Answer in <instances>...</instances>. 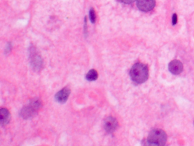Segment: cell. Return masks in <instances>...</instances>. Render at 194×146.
I'll return each mask as SVG.
<instances>
[{"instance_id":"ba28073f","label":"cell","mask_w":194,"mask_h":146,"mask_svg":"<svg viewBox=\"0 0 194 146\" xmlns=\"http://www.w3.org/2000/svg\"><path fill=\"white\" fill-rule=\"evenodd\" d=\"M10 119V114L9 110L5 109H1L0 110V122L1 125L5 126L9 122Z\"/></svg>"},{"instance_id":"6da1fadb","label":"cell","mask_w":194,"mask_h":146,"mask_svg":"<svg viewBox=\"0 0 194 146\" xmlns=\"http://www.w3.org/2000/svg\"><path fill=\"white\" fill-rule=\"evenodd\" d=\"M131 80L137 84L146 82L148 78V69L147 65L142 63L134 64L130 71Z\"/></svg>"},{"instance_id":"30bf717a","label":"cell","mask_w":194,"mask_h":146,"mask_svg":"<svg viewBox=\"0 0 194 146\" xmlns=\"http://www.w3.org/2000/svg\"><path fill=\"white\" fill-rule=\"evenodd\" d=\"M90 20L92 23H94L96 21V15H95V12L93 8H91L90 11Z\"/></svg>"},{"instance_id":"5b68a950","label":"cell","mask_w":194,"mask_h":146,"mask_svg":"<svg viewBox=\"0 0 194 146\" xmlns=\"http://www.w3.org/2000/svg\"><path fill=\"white\" fill-rule=\"evenodd\" d=\"M118 122L117 120L112 117H107L104 122V127L108 133H112L117 128Z\"/></svg>"},{"instance_id":"3957f363","label":"cell","mask_w":194,"mask_h":146,"mask_svg":"<svg viewBox=\"0 0 194 146\" xmlns=\"http://www.w3.org/2000/svg\"><path fill=\"white\" fill-rule=\"evenodd\" d=\"M42 107V102L38 98H34L29 102L28 105L22 108L20 115L24 119H29L35 115Z\"/></svg>"},{"instance_id":"7c38bea8","label":"cell","mask_w":194,"mask_h":146,"mask_svg":"<svg viewBox=\"0 0 194 146\" xmlns=\"http://www.w3.org/2000/svg\"><path fill=\"white\" fill-rule=\"evenodd\" d=\"M122 2L126 4H130L133 2H134L136 0H121Z\"/></svg>"},{"instance_id":"9c48e42d","label":"cell","mask_w":194,"mask_h":146,"mask_svg":"<svg viewBox=\"0 0 194 146\" xmlns=\"http://www.w3.org/2000/svg\"><path fill=\"white\" fill-rule=\"evenodd\" d=\"M98 78V73L96 70L92 69L88 71L86 76V79L88 81H96Z\"/></svg>"},{"instance_id":"277c9868","label":"cell","mask_w":194,"mask_h":146,"mask_svg":"<svg viewBox=\"0 0 194 146\" xmlns=\"http://www.w3.org/2000/svg\"><path fill=\"white\" fill-rule=\"evenodd\" d=\"M155 0H137L138 8L143 12H148L154 9Z\"/></svg>"},{"instance_id":"4fadbf2b","label":"cell","mask_w":194,"mask_h":146,"mask_svg":"<svg viewBox=\"0 0 194 146\" xmlns=\"http://www.w3.org/2000/svg\"><path fill=\"white\" fill-rule=\"evenodd\" d=\"M143 146H151V145H150V144H148V143L146 141L145 143H144V144H143Z\"/></svg>"},{"instance_id":"8992f818","label":"cell","mask_w":194,"mask_h":146,"mask_svg":"<svg viewBox=\"0 0 194 146\" xmlns=\"http://www.w3.org/2000/svg\"><path fill=\"white\" fill-rule=\"evenodd\" d=\"M169 70L172 74L178 75L183 70L182 63L178 60H173L169 64Z\"/></svg>"},{"instance_id":"8fae6325","label":"cell","mask_w":194,"mask_h":146,"mask_svg":"<svg viewBox=\"0 0 194 146\" xmlns=\"http://www.w3.org/2000/svg\"><path fill=\"white\" fill-rule=\"evenodd\" d=\"M177 21H178V17H177V14L174 13L172 16V25H176L177 23Z\"/></svg>"},{"instance_id":"7a4b0ae2","label":"cell","mask_w":194,"mask_h":146,"mask_svg":"<svg viewBox=\"0 0 194 146\" xmlns=\"http://www.w3.org/2000/svg\"><path fill=\"white\" fill-rule=\"evenodd\" d=\"M146 141L151 146H165L167 141V135L161 129H154L149 133Z\"/></svg>"},{"instance_id":"52a82bcc","label":"cell","mask_w":194,"mask_h":146,"mask_svg":"<svg viewBox=\"0 0 194 146\" xmlns=\"http://www.w3.org/2000/svg\"><path fill=\"white\" fill-rule=\"evenodd\" d=\"M70 93L71 90L69 88H63L56 94L55 98L57 102L64 103L68 100Z\"/></svg>"}]
</instances>
